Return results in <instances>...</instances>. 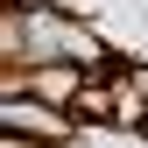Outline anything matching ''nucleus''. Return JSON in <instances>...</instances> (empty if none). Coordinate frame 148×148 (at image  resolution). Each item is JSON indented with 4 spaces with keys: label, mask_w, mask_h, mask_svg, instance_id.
<instances>
[{
    "label": "nucleus",
    "mask_w": 148,
    "mask_h": 148,
    "mask_svg": "<svg viewBox=\"0 0 148 148\" xmlns=\"http://www.w3.org/2000/svg\"><path fill=\"white\" fill-rule=\"evenodd\" d=\"M21 92H35V99H49V106H78V92H85V71L78 64H35Z\"/></svg>",
    "instance_id": "f03ea898"
},
{
    "label": "nucleus",
    "mask_w": 148,
    "mask_h": 148,
    "mask_svg": "<svg viewBox=\"0 0 148 148\" xmlns=\"http://www.w3.org/2000/svg\"><path fill=\"white\" fill-rule=\"evenodd\" d=\"M71 113H85V120H113V85H106V78H85V92H78V106H71Z\"/></svg>",
    "instance_id": "7ed1b4c3"
},
{
    "label": "nucleus",
    "mask_w": 148,
    "mask_h": 148,
    "mask_svg": "<svg viewBox=\"0 0 148 148\" xmlns=\"http://www.w3.org/2000/svg\"><path fill=\"white\" fill-rule=\"evenodd\" d=\"M0 148H42V141H28V134H0Z\"/></svg>",
    "instance_id": "39448f33"
},
{
    "label": "nucleus",
    "mask_w": 148,
    "mask_h": 148,
    "mask_svg": "<svg viewBox=\"0 0 148 148\" xmlns=\"http://www.w3.org/2000/svg\"><path fill=\"white\" fill-rule=\"evenodd\" d=\"M7 7H21V14H42V7H57V0H7Z\"/></svg>",
    "instance_id": "20e7f679"
},
{
    "label": "nucleus",
    "mask_w": 148,
    "mask_h": 148,
    "mask_svg": "<svg viewBox=\"0 0 148 148\" xmlns=\"http://www.w3.org/2000/svg\"><path fill=\"white\" fill-rule=\"evenodd\" d=\"M0 134H28L42 148H64L71 134H78V113L35 99V92H0Z\"/></svg>",
    "instance_id": "f257e3e1"
}]
</instances>
